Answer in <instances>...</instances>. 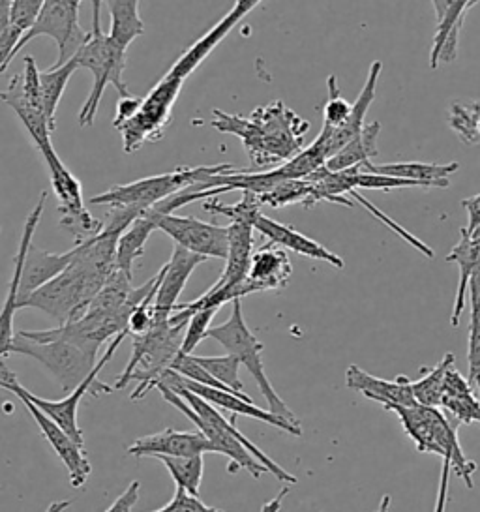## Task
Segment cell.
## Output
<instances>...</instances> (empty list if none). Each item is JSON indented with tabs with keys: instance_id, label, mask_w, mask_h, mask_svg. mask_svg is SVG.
I'll return each instance as SVG.
<instances>
[{
	"instance_id": "obj_39",
	"label": "cell",
	"mask_w": 480,
	"mask_h": 512,
	"mask_svg": "<svg viewBox=\"0 0 480 512\" xmlns=\"http://www.w3.org/2000/svg\"><path fill=\"white\" fill-rule=\"evenodd\" d=\"M210 376L216 381H220L229 391L244 394V385L240 381L239 370L240 362L233 355H220V357H195Z\"/></svg>"
},
{
	"instance_id": "obj_29",
	"label": "cell",
	"mask_w": 480,
	"mask_h": 512,
	"mask_svg": "<svg viewBox=\"0 0 480 512\" xmlns=\"http://www.w3.org/2000/svg\"><path fill=\"white\" fill-rule=\"evenodd\" d=\"M439 407L456 426H469L473 422H480L479 396L475 394L469 381L456 370V366H452L447 372L443 400Z\"/></svg>"
},
{
	"instance_id": "obj_13",
	"label": "cell",
	"mask_w": 480,
	"mask_h": 512,
	"mask_svg": "<svg viewBox=\"0 0 480 512\" xmlns=\"http://www.w3.org/2000/svg\"><path fill=\"white\" fill-rule=\"evenodd\" d=\"M0 389L15 394L23 402V406L29 409L32 419L40 426L45 441L51 445L53 451L57 452V456L62 460V464L68 469L70 484L74 488L85 486V482L89 479L90 471H92V466H90L89 458L85 454V449L79 447L74 439L60 428L57 422L51 421L44 411H40L38 407L30 402L29 398L23 394V385L19 383L17 376H15L14 372H10L2 362H0Z\"/></svg>"
},
{
	"instance_id": "obj_47",
	"label": "cell",
	"mask_w": 480,
	"mask_h": 512,
	"mask_svg": "<svg viewBox=\"0 0 480 512\" xmlns=\"http://www.w3.org/2000/svg\"><path fill=\"white\" fill-rule=\"evenodd\" d=\"M10 8H12V2L0 0V38L10 27Z\"/></svg>"
},
{
	"instance_id": "obj_5",
	"label": "cell",
	"mask_w": 480,
	"mask_h": 512,
	"mask_svg": "<svg viewBox=\"0 0 480 512\" xmlns=\"http://www.w3.org/2000/svg\"><path fill=\"white\" fill-rule=\"evenodd\" d=\"M186 323L173 325L169 319H154V325L147 334L134 336V353L120 374L113 391L124 389L130 381H137L132 400L145 398L149 391L156 389L162 377L173 368V362L180 355Z\"/></svg>"
},
{
	"instance_id": "obj_11",
	"label": "cell",
	"mask_w": 480,
	"mask_h": 512,
	"mask_svg": "<svg viewBox=\"0 0 480 512\" xmlns=\"http://www.w3.org/2000/svg\"><path fill=\"white\" fill-rule=\"evenodd\" d=\"M0 100L14 109L38 151L42 152L53 145L51 128L45 117L40 72L32 57H25L23 74H17L10 79L8 89L0 92Z\"/></svg>"
},
{
	"instance_id": "obj_1",
	"label": "cell",
	"mask_w": 480,
	"mask_h": 512,
	"mask_svg": "<svg viewBox=\"0 0 480 512\" xmlns=\"http://www.w3.org/2000/svg\"><path fill=\"white\" fill-rule=\"evenodd\" d=\"M119 237L102 231L98 237L75 246L74 261L66 271L51 280L47 286L34 291L21 308H36L47 316L57 319L59 325H66L85 314L90 302L102 291L115 267Z\"/></svg>"
},
{
	"instance_id": "obj_21",
	"label": "cell",
	"mask_w": 480,
	"mask_h": 512,
	"mask_svg": "<svg viewBox=\"0 0 480 512\" xmlns=\"http://www.w3.org/2000/svg\"><path fill=\"white\" fill-rule=\"evenodd\" d=\"M411 383L413 381L405 376L394 377V379L372 376L357 364H351L345 372L347 389L364 394L368 400L379 402L385 409L394 406H417Z\"/></svg>"
},
{
	"instance_id": "obj_20",
	"label": "cell",
	"mask_w": 480,
	"mask_h": 512,
	"mask_svg": "<svg viewBox=\"0 0 480 512\" xmlns=\"http://www.w3.org/2000/svg\"><path fill=\"white\" fill-rule=\"evenodd\" d=\"M381 72H383V62H372V66H370V70H368L366 83H364L362 91H360L357 100H355V104H353L351 117H349L340 128H336V130H329V128H325V126L321 128L317 139H319L321 145L325 147V152H327V158H329V160L334 154H338V152L342 151L349 141H353L355 137L359 136L360 132H362V128L366 126V115H368L370 106L374 104L377 81H379ZM329 160H327V162H329Z\"/></svg>"
},
{
	"instance_id": "obj_30",
	"label": "cell",
	"mask_w": 480,
	"mask_h": 512,
	"mask_svg": "<svg viewBox=\"0 0 480 512\" xmlns=\"http://www.w3.org/2000/svg\"><path fill=\"white\" fill-rule=\"evenodd\" d=\"M379 134H381V122L366 124L359 136L349 141L338 154H334L325 167L330 173H340V171H347V169L372 162V158L379 152L377 151Z\"/></svg>"
},
{
	"instance_id": "obj_33",
	"label": "cell",
	"mask_w": 480,
	"mask_h": 512,
	"mask_svg": "<svg viewBox=\"0 0 480 512\" xmlns=\"http://www.w3.org/2000/svg\"><path fill=\"white\" fill-rule=\"evenodd\" d=\"M79 70V64L75 59H70L62 66H53L45 72H40V87H42V98H44V111L51 132L57 128V109H59L62 94L66 91L68 81L72 79L75 72Z\"/></svg>"
},
{
	"instance_id": "obj_6",
	"label": "cell",
	"mask_w": 480,
	"mask_h": 512,
	"mask_svg": "<svg viewBox=\"0 0 480 512\" xmlns=\"http://www.w3.org/2000/svg\"><path fill=\"white\" fill-rule=\"evenodd\" d=\"M387 411L400 419L405 434L411 437L417 451L441 456L445 462H449L452 473L462 479L469 490L475 488L473 473L477 471V464L465 458L458 439V426L439 407L417 404L411 407H387Z\"/></svg>"
},
{
	"instance_id": "obj_18",
	"label": "cell",
	"mask_w": 480,
	"mask_h": 512,
	"mask_svg": "<svg viewBox=\"0 0 480 512\" xmlns=\"http://www.w3.org/2000/svg\"><path fill=\"white\" fill-rule=\"evenodd\" d=\"M434 4L437 29L430 49V68L437 70L441 64H452L458 57L460 32L467 12L477 4L473 0H437Z\"/></svg>"
},
{
	"instance_id": "obj_10",
	"label": "cell",
	"mask_w": 480,
	"mask_h": 512,
	"mask_svg": "<svg viewBox=\"0 0 480 512\" xmlns=\"http://www.w3.org/2000/svg\"><path fill=\"white\" fill-rule=\"evenodd\" d=\"M40 154L44 156L51 177V186L59 203L57 211L60 214V226L74 237L75 246L98 237L104 231L105 224L102 220L94 218L87 209L79 179L62 164L53 145Z\"/></svg>"
},
{
	"instance_id": "obj_15",
	"label": "cell",
	"mask_w": 480,
	"mask_h": 512,
	"mask_svg": "<svg viewBox=\"0 0 480 512\" xmlns=\"http://www.w3.org/2000/svg\"><path fill=\"white\" fill-rule=\"evenodd\" d=\"M156 222V229L164 231L167 237L177 242V246L197 254V256L227 259L229 252V231L227 227L214 226L201 222L194 216H177V214H150Z\"/></svg>"
},
{
	"instance_id": "obj_8",
	"label": "cell",
	"mask_w": 480,
	"mask_h": 512,
	"mask_svg": "<svg viewBox=\"0 0 480 512\" xmlns=\"http://www.w3.org/2000/svg\"><path fill=\"white\" fill-rule=\"evenodd\" d=\"M12 353L44 364L45 370L57 379L60 389L66 392H74L79 385H83L98 364L96 351L68 340L49 338L40 331L17 332Z\"/></svg>"
},
{
	"instance_id": "obj_19",
	"label": "cell",
	"mask_w": 480,
	"mask_h": 512,
	"mask_svg": "<svg viewBox=\"0 0 480 512\" xmlns=\"http://www.w3.org/2000/svg\"><path fill=\"white\" fill-rule=\"evenodd\" d=\"M209 452H216L214 445L199 430L194 432H177L167 428L164 432L139 437L128 447V454L137 458H182V456H205Z\"/></svg>"
},
{
	"instance_id": "obj_25",
	"label": "cell",
	"mask_w": 480,
	"mask_h": 512,
	"mask_svg": "<svg viewBox=\"0 0 480 512\" xmlns=\"http://www.w3.org/2000/svg\"><path fill=\"white\" fill-rule=\"evenodd\" d=\"M75 248L66 254H51L30 246L19 284V302L25 301L34 291L47 286L74 261Z\"/></svg>"
},
{
	"instance_id": "obj_35",
	"label": "cell",
	"mask_w": 480,
	"mask_h": 512,
	"mask_svg": "<svg viewBox=\"0 0 480 512\" xmlns=\"http://www.w3.org/2000/svg\"><path fill=\"white\" fill-rule=\"evenodd\" d=\"M450 130L464 145H480V100H456L449 107Z\"/></svg>"
},
{
	"instance_id": "obj_16",
	"label": "cell",
	"mask_w": 480,
	"mask_h": 512,
	"mask_svg": "<svg viewBox=\"0 0 480 512\" xmlns=\"http://www.w3.org/2000/svg\"><path fill=\"white\" fill-rule=\"evenodd\" d=\"M164 385V387H182L186 391L194 392L199 398H203L205 402H209L210 406L222 407L231 411L233 415H244V417H250L255 421L265 422L270 424L278 430H282L285 434H291V436H302V428L300 424H293V422L285 421L282 417L270 413L269 409H261L254 404V400L248 396V394H235V392L220 391V389H210V387H203V385H197L194 381H188L184 377L179 376L177 372L169 370L162 381L158 383V387ZM156 387V389H158Z\"/></svg>"
},
{
	"instance_id": "obj_36",
	"label": "cell",
	"mask_w": 480,
	"mask_h": 512,
	"mask_svg": "<svg viewBox=\"0 0 480 512\" xmlns=\"http://www.w3.org/2000/svg\"><path fill=\"white\" fill-rule=\"evenodd\" d=\"M158 460L169 471L177 488L186 490L190 496L199 497V486L203 481V469H205L203 456H182V458L162 456Z\"/></svg>"
},
{
	"instance_id": "obj_22",
	"label": "cell",
	"mask_w": 480,
	"mask_h": 512,
	"mask_svg": "<svg viewBox=\"0 0 480 512\" xmlns=\"http://www.w3.org/2000/svg\"><path fill=\"white\" fill-rule=\"evenodd\" d=\"M205 261H209V259L192 254L180 246H175L171 259L162 267L164 276H162L160 289H158L156 302H154L156 317L171 319V316L175 314L177 304H179V297L186 287V282L190 280L192 272Z\"/></svg>"
},
{
	"instance_id": "obj_45",
	"label": "cell",
	"mask_w": 480,
	"mask_h": 512,
	"mask_svg": "<svg viewBox=\"0 0 480 512\" xmlns=\"http://www.w3.org/2000/svg\"><path fill=\"white\" fill-rule=\"evenodd\" d=\"M462 207L467 211V227H464L465 233L469 237L480 233V194L477 196L465 197L462 201Z\"/></svg>"
},
{
	"instance_id": "obj_34",
	"label": "cell",
	"mask_w": 480,
	"mask_h": 512,
	"mask_svg": "<svg viewBox=\"0 0 480 512\" xmlns=\"http://www.w3.org/2000/svg\"><path fill=\"white\" fill-rule=\"evenodd\" d=\"M454 353H447L443 361L437 362L434 368H422L424 376L413 381V396L419 406L439 407L443 400V391H445V377L450 368L454 366Z\"/></svg>"
},
{
	"instance_id": "obj_12",
	"label": "cell",
	"mask_w": 480,
	"mask_h": 512,
	"mask_svg": "<svg viewBox=\"0 0 480 512\" xmlns=\"http://www.w3.org/2000/svg\"><path fill=\"white\" fill-rule=\"evenodd\" d=\"M79 8L81 2L77 0H45L36 23L15 47V57L34 38L49 36L59 46V59L55 66H62L74 59L79 47L89 38V32L83 31L79 25Z\"/></svg>"
},
{
	"instance_id": "obj_31",
	"label": "cell",
	"mask_w": 480,
	"mask_h": 512,
	"mask_svg": "<svg viewBox=\"0 0 480 512\" xmlns=\"http://www.w3.org/2000/svg\"><path fill=\"white\" fill-rule=\"evenodd\" d=\"M154 231H156V222L145 212L119 237L117 252H115V267L117 271L126 274L130 280H132L135 261L145 254V244Z\"/></svg>"
},
{
	"instance_id": "obj_32",
	"label": "cell",
	"mask_w": 480,
	"mask_h": 512,
	"mask_svg": "<svg viewBox=\"0 0 480 512\" xmlns=\"http://www.w3.org/2000/svg\"><path fill=\"white\" fill-rule=\"evenodd\" d=\"M111 14V31L109 38L115 46L128 51L135 38L145 32L143 19L139 17V2L137 0H109L105 2Z\"/></svg>"
},
{
	"instance_id": "obj_14",
	"label": "cell",
	"mask_w": 480,
	"mask_h": 512,
	"mask_svg": "<svg viewBox=\"0 0 480 512\" xmlns=\"http://www.w3.org/2000/svg\"><path fill=\"white\" fill-rule=\"evenodd\" d=\"M126 336H128V332L119 334V336L107 346L104 355H102V359L96 364L94 372L87 377V381H85L83 385H79L74 392H70V394H68L66 398H62V400H57V402L45 400V398H40V396L32 394V392L27 391V389L23 387V394L29 398L30 402L38 407L40 411H44L45 415H47L51 421L57 422L60 428H62L68 436L72 437L79 447H83V449H85V441H83V432H81L79 421H77V409H79V404H81V400H83V396H85L87 392L92 391L98 396V394H107V392L113 391V387L104 385V383H98L96 377L104 370V366L109 362V359L115 355V351L119 349L122 340H124Z\"/></svg>"
},
{
	"instance_id": "obj_2",
	"label": "cell",
	"mask_w": 480,
	"mask_h": 512,
	"mask_svg": "<svg viewBox=\"0 0 480 512\" xmlns=\"http://www.w3.org/2000/svg\"><path fill=\"white\" fill-rule=\"evenodd\" d=\"M210 126L222 134L239 137L250 158V171H270L293 160L304 151V137L310 130V122L282 100L255 107L248 117L212 109Z\"/></svg>"
},
{
	"instance_id": "obj_17",
	"label": "cell",
	"mask_w": 480,
	"mask_h": 512,
	"mask_svg": "<svg viewBox=\"0 0 480 512\" xmlns=\"http://www.w3.org/2000/svg\"><path fill=\"white\" fill-rule=\"evenodd\" d=\"M45 199H47V192H44L38 203L34 205V209L29 214L25 227H23V237H21V244H19V252L15 256L14 261V274H12V282L8 287V293H6V301L2 304V310H0V359L10 355L12 353V347H14L15 334L14 332V316L15 312L19 310V284H21V272H23V265H25V257L29 252L30 246H32V237H34V231L38 229V224L42 220V214L45 209Z\"/></svg>"
},
{
	"instance_id": "obj_41",
	"label": "cell",
	"mask_w": 480,
	"mask_h": 512,
	"mask_svg": "<svg viewBox=\"0 0 480 512\" xmlns=\"http://www.w3.org/2000/svg\"><path fill=\"white\" fill-rule=\"evenodd\" d=\"M216 314H218L216 308H209V310L195 312L194 316L188 319L184 340H182V349H180L182 355H192L195 347L199 346L205 338H209V331L212 329L210 323Z\"/></svg>"
},
{
	"instance_id": "obj_38",
	"label": "cell",
	"mask_w": 480,
	"mask_h": 512,
	"mask_svg": "<svg viewBox=\"0 0 480 512\" xmlns=\"http://www.w3.org/2000/svg\"><path fill=\"white\" fill-rule=\"evenodd\" d=\"M312 197V184L306 181H285L278 184L274 190H270L269 194L259 196L261 205H269L274 209H282L287 205H295L300 203L304 209H308Z\"/></svg>"
},
{
	"instance_id": "obj_46",
	"label": "cell",
	"mask_w": 480,
	"mask_h": 512,
	"mask_svg": "<svg viewBox=\"0 0 480 512\" xmlns=\"http://www.w3.org/2000/svg\"><path fill=\"white\" fill-rule=\"evenodd\" d=\"M139 490H141L139 482H130L128 488L120 494L119 499L105 512H130V509L134 507L137 499H139Z\"/></svg>"
},
{
	"instance_id": "obj_26",
	"label": "cell",
	"mask_w": 480,
	"mask_h": 512,
	"mask_svg": "<svg viewBox=\"0 0 480 512\" xmlns=\"http://www.w3.org/2000/svg\"><path fill=\"white\" fill-rule=\"evenodd\" d=\"M366 173L419 182L424 188H449L450 177L460 169L458 162L452 164H424V162H396L375 166L372 162L359 166Z\"/></svg>"
},
{
	"instance_id": "obj_42",
	"label": "cell",
	"mask_w": 480,
	"mask_h": 512,
	"mask_svg": "<svg viewBox=\"0 0 480 512\" xmlns=\"http://www.w3.org/2000/svg\"><path fill=\"white\" fill-rule=\"evenodd\" d=\"M42 6V0H14L10 8V27H14L15 31L25 36L40 16Z\"/></svg>"
},
{
	"instance_id": "obj_24",
	"label": "cell",
	"mask_w": 480,
	"mask_h": 512,
	"mask_svg": "<svg viewBox=\"0 0 480 512\" xmlns=\"http://www.w3.org/2000/svg\"><path fill=\"white\" fill-rule=\"evenodd\" d=\"M291 274L293 265L285 250L272 242H267L265 246L255 250L250 261L246 284L250 287L252 295L261 291H278L289 284Z\"/></svg>"
},
{
	"instance_id": "obj_48",
	"label": "cell",
	"mask_w": 480,
	"mask_h": 512,
	"mask_svg": "<svg viewBox=\"0 0 480 512\" xmlns=\"http://www.w3.org/2000/svg\"><path fill=\"white\" fill-rule=\"evenodd\" d=\"M390 505H392V499L390 496L381 497V501H379V505H377V509L374 512H390Z\"/></svg>"
},
{
	"instance_id": "obj_23",
	"label": "cell",
	"mask_w": 480,
	"mask_h": 512,
	"mask_svg": "<svg viewBox=\"0 0 480 512\" xmlns=\"http://www.w3.org/2000/svg\"><path fill=\"white\" fill-rule=\"evenodd\" d=\"M254 229H257L261 235H265L272 244L285 248V250H291V252H295L299 256L310 257V259H315V261H325V263H330L336 269H344L345 267L344 259L338 256V254L330 252L329 248H325L323 244H319L314 239L302 235L295 227L280 224V222L272 220V218L265 216V214H261L257 218Z\"/></svg>"
},
{
	"instance_id": "obj_9",
	"label": "cell",
	"mask_w": 480,
	"mask_h": 512,
	"mask_svg": "<svg viewBox=\"0 0 480 512\" xmlns=\"http://www.w3.org/2000/svg\"><path fill=\"white\" fill-rule=\"evenodd\" d=\"M209 338L222 344L225 351L229 355H233L250 372V376L254 377L259 391L269 404L270 413L282 417L285 421L293 422V424H300L297 415L280 398V394L272 387V383L267 377L265 364H263V344L255 338L254 332L248 329L246 319L242 314V302H233L231 317L225 321L224 325L212 327L209 331Z\"/></svg>"
},
{
	"instance_id": "obj_4",
	"label": "cell",
	"mask_w": 480,
	"mask_h": 512,
	"mask_svg": "<svg viewBox=\"0 0 480 512\" xmlns=\"http://www.w3.org/2000/svg\"><path fill=\"white\" fill-rule=\"evenodd\" d=\"M233 169L235 167L231 164L177 167L175 171H169V173L152 175L147 179H139L130 184H122V186H113L104 194L90 197L89 203L90 205H104L111 211H126L137 220L165 199L177 196L184 190H190L201 182H207V179L214 175H222V173L233 171Z\"/></svg>"
},
{
	"instance_id": "obj_40",
	"label": "cell",
	"mask_w": 480,
	"mask_h": 512,
	"mask_svg": "<svg viewBox=\"0 0 480 512\" xmlns=\"http://www.w3.org/2000/svg\"><path fill=\"white\" fill-rule=\"evenodd\" d=\"M327 87H329V100L323 109V126L329 130H336L351 117L353 104H349L342 96L336 76H329Z\"/></svg>"
},
{
	"instance_id": "obj_44",
	"label": "cell",
	"mask_w": 480,
	"mask_h": 512,
	"mask_svg": "<svg viewBox=\"0 0 480 512\" xmlns=\"http://www.w3.org/2000/svg\"><path fill=\"white\" fill-rule=\"evenodd\" d=\"M467 364H469V385L477 387L480 400V327L469 323V344H467Z\"/></svg>"
},
{
	"instance_id": "obj_43",
	"label": "cell",
	"mask_w": 480,
	"mask_h": 512,
	"mask_svg": "<svg viewBox=\"0 0 480 512\" xmlns=\"http://www.w3.org/2000/svg\"><path fill=\"white\" fill-rule=\"evenodd\" d=\"M152 512H225L216 507H209L205 505L197 496H190L186 490L182 488H175L173 499L164 505L162 509Z\"/></svg>"
},
{
	"instance_id": "obj_3",
	"label": "cell",
	"mask_w": 480,
	"mask_h": 512,
	"mask_svg": "<svg viewBox=\"0 0 480 512\" xmlns=\"http://www.w3.org/2000/svg\"><path fill=\"white\" fill-rule=\"evenodd\" d=\"M158 391L162 392V396L171 406L177 407L180 413H184L194 422L197 430L209 439L218 454H224L229 458L227 473H237L240 469H246L254 479H259L263 473H270L285 484H297L295 475L287 473L284 467L278 466L248 437L242 436L235 419H225L224 415L216 407L210 406L209 402L177 385H160Z\"/></svg>"
},
{
	"instance_id": "obj_37",
	"label": "cell",
	"mask_w": 480,
	"mask_h": 512,
	"mask_svg": "<svg viewBox=\"0 0 480 512\" xmlns=\"http://www.w3.org/2000/svg\"><path fill=\"white\" fill-rule=\"evenodd\" d=\"M261 203H259V197L255 194H248L244 192L242 199L235 205H229V203H220L216 197L209 199L203 203V209L210 212V214H220L231 220V224H246V226H255L257 218L261 216Z\"/></svg>"
},
{
	"instance_id": "obj_7",
	"label": "cell",
	"mask_w": 480,
	"mask_h": 512,
	"mask_svg": "<svg viewBox=\"0 0 480 512\" xmlns=\"http://www.w3.org/2000/svg\"><path fill=\"white\" fill-rule=\"evenodd\" d=\"M92 4V31L89 32V38L79 51L75 53V61L79 68H87L90 74L94 76L92 89H90L87 102L79 111V124L81 126H92L98 107L102 102L104 91L113 85L119 91L120 98H128L130 92L124 81V70H126V51L115 46L111 38L102 31L100 23V8L104 2L94 0Z\"/></svg>"
},
{
	"instance_id": "obj_28",
	"label": "cell",
	"mask_w": 480,
	"mask_h": 512,
	"mask_svg": "<svg viewBox=\"0 0 480 512\" xmlns=\"http://www.w3.org/2000/svg\"><path fill=\"white\" fill-rule=\"evenodd\" d=\"M449 263L458 265V289H456V301H454V310L450 316V325L458 327L460 319L465 310V301H467V287L471 282V276L480 271V233L469 237L462 227L460 231V241L454 244V248L447 254Z\"/></svg>"
},
{
	"instance_id": "obj_27",
	"label": "cell",
	"mask_w": 480,
	"mask_h": 512,
	"mask_svg": "<svg viewBox=\"0 0 480 512\" xmlns=\"http://www.w3.org/2000/svg\"><path fill=\"white\" fill-rule=\"evenodd\" d=\"M229 252L225 259L222 278L212 287L216 289H235L242 286L248 278L250 261L254 256V227L246 224H229Z\"/></svg>"
}]
</instances>
